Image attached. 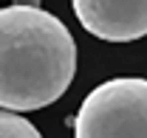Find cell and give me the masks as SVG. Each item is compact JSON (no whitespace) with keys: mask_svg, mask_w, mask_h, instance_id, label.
<instances>
[{"mask_svg":"<svg viewBox=\"0 0 147 138\" xmlns=\"http://www.w3.org/2000/svg\"><path fill=\"white\" fill-rule=\"evenodd\" d=\"M76 73V42L65 23L40 6L0 11V104L40 110L54 104Z\"/></svg>","mask_w":147,"mask_h":138,"instance_id":"1","label":"cell"},{"mask_svg":"<svg viewBox=\"0 0 147 138\" xmlns=\"http://www.w3.org/2000/svg\"><path fill=\"white\" fill-rule=\"evenodd\" d=\"M74 138H147V79L119 76L82 99Z\"/></svg>","mask_w":147,"mask_h":138,"instance_id":"2","label":"cell"},{"mask_svg":"<svg viewBox=\"0 0 147 138\" xmlns=\"http://www.w3.org/2000/svg\"><path fill=\"white\" fill-rule=\"evenodd\" d=\"M88 34L108 42L147 37V0H71Z\"/></svg>","mask_w":147,"mask_h":138,"instance_id":"3","label":"cell"},{"mask_svg":"<svg viewBox=\"0 0 147 138\" xmlns=\"http://www.w3.org/2000/svg\"><path fill=\"white\" fill-rule=\"evenodd\" d=\"M0 138H42L40 130L28 119H23L14 110H3L0 113Z\"/></svg>","mask_w":147,"mask_h":138,"instance_id":"4","label":"cell"}]
</instances>
